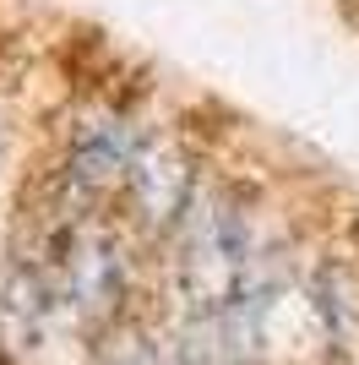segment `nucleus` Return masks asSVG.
Wrapping results in <instances>:
<instances>
[{
  "mask_svg": "<svg viewBox=\"0 0 359 365\" xmlns=\"http://www.w3.org/2000/svg\"><path fill=\"white\" fill-rule=\"evenodd\" d=\"M251 284H256L251 224L224 197L202 191L185 213V229H180V289H185L191 317H229Z\"/></svg>",
  "mask_w": 359,
  "mask_h": 365,
  "instance_id": "1",
  "label": "nucleus"
},
{
  "mask_svg": "<svg viewBox=\"0 0 359 365\" xmlns=\"http://www.w3.org/2000/svg\"><path fill=\"white\" fill-rule=\"evenodd\" d=\"M120 289H125V257L120 240L98 224L71 229V240L60 245V267H55V294L71 305V317L98 322L115 311Z\"/></svg>",
  "mask_w": 359,
  "mask_h": 365,
  "instance_id": "2",
  "label": "nucleus"
},
{
  "mask_svg": "<svg viewBox=\"0 0 359 365\" xmlns=\"http://www.w3.org/2000/svg\"><path fill=\"white\" fill-rule=\"evenodd\" d=\"M125 185H131V202H136V213H142V224H152V229L185 224V213H191V202H196L191 158L180 148H169V142H152V148L136 153Z\"/></svg>",
  "mask_w": 359,
  "mask_h": 365,
  "instance_id": "3",
  "label": "nucleus"
},
{
  "mask_svg": "<svg viewBox=\"0 0 359 365\" xmlns=\"http://www.w3.org/2000/svg\"><path fill=\"white\" fill-rule=\"evenodd\" d=\"M136 137L125 120H93L76 131L71 142V185L76 191H88V197H98V191H109V185L131 180V164H136Z\"/></svg>",
  "mask_w": 359,
  "mask_h": 365,
  "instance_id": "4",
  "label": "nucleus"
},
{
  "mask_svg": "<svg viewBox=\"0 0 359 365\" xmlns=\"http://www.w3.org/2000/svg\"><path fill=\"white\" fill-rule=\"evenodd\" d=\"M49 300H60V294L38 267H11L6 289H0V333H6L11 349H33V344H38Z\"/></svg>",
  "mask_w": 359,
  "mask_h": 365,
  "instance_id": "5",
  "label": "nucleus"
},
{
  "mask_svg": "<svg viewBox=\"0 0 359 365\" xmlns=\"http://www.w3.org/2000/svg\"><path fill=\"white\" fill-rule=\"evenodd\" d=\"M109 365H152V354L142 349V344H125V349H120V354H115Z\"/></svg>",
  "mask_w": 359,
  "mask_h": 365,
  "instance_id": "6",
  "label": "nucleus"
}]
</instances>
